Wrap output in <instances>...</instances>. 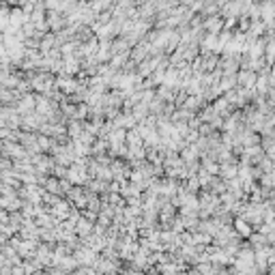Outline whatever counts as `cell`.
Listing matches in <instances>:
<instances>
[{
  "instance_id": "cell-1",
  "label": "cell",
  "mask_w": 275,
  "mask_h": 275,
  "mask_svg": "<svg viewBox=\"0 0 275 275\" xmlns=\"http://www.w3.org/2000/svg\"><path fill=\"white\" fill-rule=\"evenodd\" d=\"M11 24L13 26H22L24 24V13L22 11H13L11 13Z\"/></svg>"
}]
</instances>
